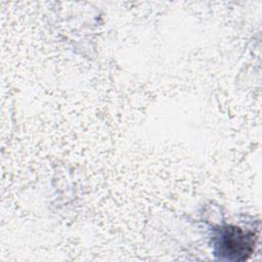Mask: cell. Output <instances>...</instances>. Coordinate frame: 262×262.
Listing matches in <instances>:
<instances>
[{
    "mask_svg": "<svg viewBox=\"0 0 262 262\" xmlns=\"http://www.w3.org/2000/svg\"><path fill=\"white\" fill-rule=\"evenodd\" d=\"M218 247L222 255L229 259H244L251 254L254 246L253 235L245 233L237 227H227L222 230L219 236Z\"/></svg>",
    "mask_w": 262,
    "mask_h": 262,
    "instance_id": "cell-1",
    "label": "cell"
}]
</instances>
